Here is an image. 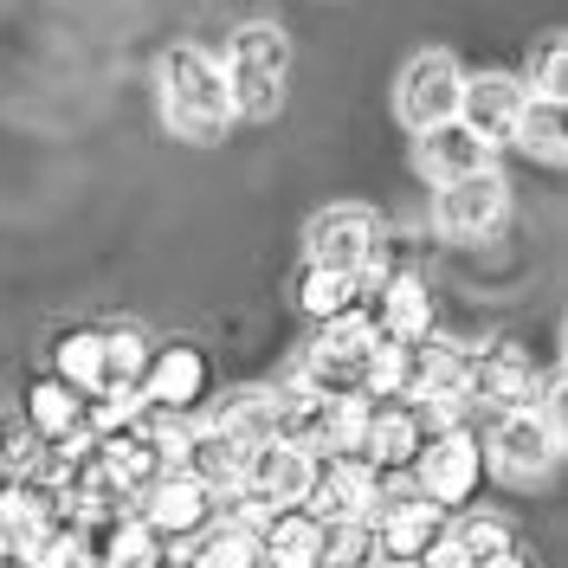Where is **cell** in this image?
<instances>
[{"instance_id": "obj_1", "label": "cell", "mask_w": 568, "mask_h": 568, "mask_svg": "<svg viewBox=\"0 0 568 568\" xmlns=\"http://www.w3.org/2000/svg\"><path fill=\"white\" fill-rule=\"evenodd\" d=\"M162 116L169 130L187 142H220L233 123V98H226V71L201 45H175L162 59Z\"/></svg>"}, {"instance_id": "obj_2", "label": "cell", "mask_w": 568, "mask_h": 568, "mask_svg": "<svg viewBox=\"0 0 568 568\" xmlns=\"http://www.w3.org/2000/svg\"><path fill=\"white\" fill-rule=\"evenodd\" d=\"M284 65H291V45L272 20H252L233 33L226 45V98H233V116H272L284 104Z\"/></svg>"}, {"instance_id": "obj_3", "label": "cell", "mask_w": 568, "mask_h": 568, "mask_svg": "<svg viewBox=\"0 0 568 568\" xmlns=\"http://www.w3.org/2000/svg\"><path fill=\"white\" fill-rule=\"evenodd\" d=\"M311 265L317 272H343V278H355L362 291L375 278H388V240H382V220L368 207H329L311 220Z\"/></svg>"}, {"instance_id": "obj_4", "label": "cell", "mask_w": 568, "mask_h": 568, "mask_svg": "<svg viewBox=\"0 0 568 568\" xmlns=\"http://www.w3.org/2000/svg\"><path fill=\"white\" fill-rule=\"evenodd\" d=\"M368 530H375V549L388 568H414L433 549V536L446 530V510L414 478H400V485H382L375 510H368Z\"/></svg>"}, {"instance_id": "obj_5", "label": "cell", "mask_w": 568, "mask_h": 568, "mask_svg": "<svg viewBox=\"0 0 568 568\" xmlns=\"http://www.w3.org/2000/svg\"><path fill=\"white\" fill-rule=\"evenodd\" d=\"M485 478V439L471 426H453V433H433L426 453L414 459V485H420L439 510H459L465 497L478 491Z\"/></svg>"}, {"instance_id": "obj_6", "label": "cell", "mask_w": 568, "mask_h": 568, "mask_svg": "<svg viewBox=\"0 0 568 568\" xmlns=\"http://www.w3.org/2000/svg\"><path fill=\"white\" fill-rule=\"evenodd\" d=\"M142 414L155 420H187L201 400H207V355L194 343H169V349H149V368H142Z\"/></svg>"}, {"instance_id": "obj_7", "label": "cell", "mask_w": 568, "mask_h": 568, "mask_svg": "<svg viewBox=\"0 0 568 568\" xmlns=\"http://www.w3.org/2000/svg\"><path fill=\"white\" fill-rule=\"evenodd\" d=\"M491 465L497 478H510V485H536V478H549V465L562 459V433L542 420L536 407L524 414H497V433H491Z\"/></svg>"}, {"instance_id": "obj_8", "label": "cell", "mask_w": 568, "mask_h": 568, "mask_svg": "<svg viewBox=\"0 0 568 568\" xmlns=\"http://www.w3.org/2000/svg\"><path fill=\"white\" fill-rule=\"evenodd\" d=\"M388 485V471L368 459V453H329L317 459V485H311V504L304 510H317L323 524H336V517H368L375 510V497Z\"/></svg>"}, {"instance_id": "obj_9", "label": "cell", "mask_w": 568, "mask_h": 568, "mask_svg": "<svg viewBox=\"0 0 568 568\" xmlns=\"http://www.w3.org/2000/svg\"><path fill=\"white\" fill-rule=\"evenodd\" d=\"M465 400L471 407H491V414H524L536 407L542 394H536V362L517 343H497V349L471 355V368H465Z\"/></svg>"}, {"instance_id": "obj_10", "label": "cell", "mask_w": 568, "mask_h": 568, "mask_svg": "<svg viewBox=\"0 0 568 568\" xmlns=\"http://www.w3.org/2000/svg\"><path fill=\"white\" fill-rule=\"evenodd\" d=\"M504 213H510V187H504L497 169H485V175L446 181L433 220H439V233H453V240H491L497 226H504Z\"/></svg>"}, {"instance_id": "obj_11", "label": "cell", "mask_w": 568, "mask_h": 568, "mask_svg": "<svg viewBox=\"0 0 568 568\" xmlns=\"http://www.w3.org/2000/svg\"><path fill=\"white\" fill-rule=\"evenodd\" d=\"M459 91H465V71L453 52H426L407 65L400 78V123L407 130H433V123H453L459 116Z\"/></svg>"}, {"instance_id": "obj_12", "label": "cell", "mask_w": 568, "mask_h": 568, "mask_svg": "<svg viewBox=\"0 0 568 568\" xmlns=\"http://www.w3.org/2000/svg\"><path fill=\"white\" fill-rule=\"evenodd\" d=\"M136 517H142V524H149L155 536H162L169 549H175V542H194V536L207 530L213 517H220V497L201 491L194 478L169 471V478H162V485H155V491L136 504Z\"/></svg>"}, {"instance_id": "obj_13", "label": "cell", "mask_w": 568, "mask_h": 568, "mask_svg": "<svg viewBox=\"0 0 568 568\" xmlns=\"http://www.w3.org/2000/svg\"><path fill=\"white\" fill-rule=\"evenodd\" d=\"M311 485H317V459L311 453H297V446H252L246 453V478H240V491L265 497L272 510H291V504H311Z\"/></svg>"}, {"instance_id": "obj_14", "label": "cell", "mask_w": 568, "mask_h": 568, "mask_svg": "<svg viewBox=\"0 0 568 568\" xmlns=\"http://www.w3.org/2000/svg\"><path fill=\"white\" fill-rule=\"evenodd\" d=\"M426 414L420 400H375L368 407V439H362V453L382 465V471H414V459L426 453Z\"/></svg>"}, {"instance_id": "obj_15", "label": "cell", "mask_w": 568, "mask_h": 568, "mask_svg": "<svg viewBox=\"0 0 568 568\" xmlns=\"http://www.w3.org/2000/svg\"><path fill=\"white\" fill-rule=\"evenodd\" d=\"M524 84L510 78V71H478V78H465L459 91V123L471 130L478 142H510V123H517V110H524Z\"/></svg>"}, {"instance_id": "obj_16", "label": "cell", "mask_w": 568, "mask_h": 568, "mask_svg": "<svg viewBox=\"0 0 568 568\" xmlns=\"http://www.w3.org/2000/svg\"><path fill=\"white\" fill-rule=\"evenodd\" d=\"M175 471H181V478H194V485L213 491V497H233V491H240V478H246V446H240V439H226L220 426H187Z\"/></svg>"}, {"instance_id": "obj_17", "label": "cell", "mask_w": 568, "mask_h": 568, "mask_svg": "<svg viewBox=\"0 0 568 568\" xmlns=\"http://www.w3.org/2000/svg\"><path fill=\"white\" fill-rule=\"evenodd\" d=\"M414 155H420V175L439 181V187L491 169V142H478L459 116H453V123H433V130H420V149H414Z\"/></svg>"}, {"instance_id": "obj_18", "label": "cell", "mask_w": 568, "mask_h": 568, "mask_svg": "<svg viewBox=\"0 0 568 568\" xmlns=\"http://www.w3.org/2000/svg\"><path fill=\"white\" fill-rule=\"evenodd\" d=\"M258 568H323V517L291 504L258 536Z\"/></svg>"}, {"instance_id": "obj_19", "label": "cell", "mask_w": 568, "mask_h": 568, "mask_svg": "<svg viewBox=\"0 0 568 568\" xmlns=\"http://www.w3.org/2000/svg\"><path fill=\"white\" fill-rule=\"evenodd\" d=\"M368 317L388 343H426L433 336V291L414 272H388L382 278V311H368Z\"/></svg>"}, {"instance_id": "obj_20", "label": "cell", "mask_w": 568, "mask_h": 568, "mask_svg": "<svg viewBox=\"0 0 568 568\" xmlns=\"http://www.w3.org/2000/svg\"><path fill=\"white\" fill-rule=\"evenodd\" d=\"M278 420H284V394L246 388V394H226L207 426H220L226 439H240V446L252 453V446H272V439H278Z\"/></svg>"}, {"instance_id": "obj_21", "label": "cell", "mask_w": 568, "mask_h": 568, "mask_svg": "<svg viewBox=\"0 0 568 568\" xmlns=\"http://www.w3.org/2000/svg\"><path fill=\"white\" fill-rule=\"evenodd\" d=\"M20 420L39 433V446H59V439H71V433L84 426V400H78L59 375H39L33 388L20 394Z\"/></svg>"}, {"instance_id": "obj_22", "label": "cell", "mask_w": 568, "mask_h": 568, "mask_svg": "<svg viewBox=\"0 0 568 568\" xmlns=\"http://www.w3.org/2000/svg\"><path fill=\"white\" fill-rule=\"evenodd\" d=\"M52 375H59L78 400L104 394V329H59V336H52Z\"/></svg>"}, {"instance_id": "obj_23", "label": "cell", "mask_w": 568, "mask_h": 568, "mask_svg": "<svg viewBox=\"0 0 568 568\" xmlns=\"http://www.w3.org/2000/svg\"><path fill=\"white\" fill-rule=\"evenodd\" d=\"M510 149H524L530 162H562L568 155V116L556 98H524V110H517V123H510Z\"/></svg>"}, {"instance_id": "obj_24", "label": "cell", "mask_w": 568, "mask_h": 568, "mask_svg": "<svg viewBox=\"0 0 568 568\" xmlns=\"http://www.w3.org/2000/svg\"><path fill=\"white\" fill-rule=\"evenodd\" d=\"M181 568H258V542H252V536H240L233 524H220V517H213L207 530L181 549Z\"/></svg>"}, {"instance_id": "obj_25", "label": "cell", "mask_w": 568, "mask_h": 568, "mask_svg": "<svg viewBox=\"0 0 568 568\" xmlns=\"http://www.w3.org/2000/svg\"><path fill=\"white\" fill-rule=\"evenodd\" d=\"M355 304H362V284H355V278L304 265V278H297V311H304V317L329 323V317H349Z\"/></svg>"}, {"instance_id": "obj_26", "label": "cell", "mask_w": 568, "mask_h": 568, "mask_svg": "<svg viewBox=\"0 0 568 568\" xmlns=\"http://www.w3.org/2000/svg\"><path fill=\"white\" fill-rule=\"evenodd\" d=\"M323 568H382V549H375L368 517H336V524H323Z\"/></svg>"}, {"instance_id": "obj_27", "label": "cell", "mask_w": 568, "mask_h": 568, "mask_svg": "<svg viewBox=\"0 0 568 568\" xmlns=\"http://www.w3.org/2000/svg\"><path fill=\"white\" fill-rule=\"evenodd\" d=\"M142 368H149V343H142V329H130V323L104 329V394L110 388H136Z\"/></svg>"}, {"instance_id": "obj_28", "label": "cell", "mask_w": 568, "mask_h": 568, "mask_svg": "<svg viewBox=\"0 0 568 568\" xmlns=\"http://www.w3.org/2000/svg\"><path fill=\"white\" fill-rule=\"evenodd\" d=\"M110 568H169V542L142 524L136 510L123 517V536H116V556H110Z\"/></svg>"}, {"instance_id": "obj_29", "label": "cell", "mask_w": 568, "mask_h": 568, "mask_svg": "<svg viewBox=\"0 0 568 568\" xmlns=\"http://www.w3.org/2000/svg\"><path fill=\"white\" fill-rule=\"evenodd\" d=\"M0 465L20 478V471H39L45 465V446H39V433L20 420V407L13 414H0Z\"/></svg>"}, {"instance_id": "obj_30", "label": "cell", "mask_w": 568, "mask_h": 568, "mask_svg": "<svg viewBox=\"0 0 568 568\" xmlns=\"http://www.w3.org/2000/svg\"><path fill=\"white\" fill-rule=\"evenodd\" d=\"M453 536H459L465 549H471V562H478V568L491 562V556H504V549H517V542H510V530H504L497 517H465Z\"/></svg>"}, {"instance_id": "obj_31", "label": "cell", "mask_w": 568, "mask_h": 568, "mask_svg": "<svg viewBox=\"0 0 568 568\" xmlns=\"http://www.w3.org/2000/svg\"><path fill=\"white\" fill-rule=\"evenodd\" d=\"M562 91H568V45L549 39L542 45V65H536V98H556L562 104Z\"/></svg>"}, {"instance_id": "obj_32", "label": "cell", "mask_w": 568, "mask_h": 568, "mask_svg": "<svg viewBox=\"0 0 568 568\" xmlns=\"http://www.w3.org/2000/svg\"><path fill=\"white\" fill-rule=\"evenodd\" d=\"M414 568H478V562H471V549H465L453 530H439V536H433V549H426Z\"/></svg>"}, {"instance_id": "obj_33", "label": "cell", "mask_w": 568, "mask_h": 568, "mask_svg": "<svg viewBox=\"0 0 568 568\" xmlns=\"http://www.w3.org/2000/svg\"><path fill=\"white\" fill-rule=\"evenodd\" d=\"M485 568H530V556H524V549H504V556H491Z\"/></svg>"}, {"instance_id": "obj_34", "label": "cell", "mask_w": 568, "mask_h": 568, "mask_svg": "<svg viewBox=\"0 0 568 568\" xmlns=\"http://www.w3.org/2000/svg\"><path fill=\"white\" fill-rule=\"evenodd\" d=\"M0 568H20V556H13V549H0Z\"/></svg>"}]
</instances>
